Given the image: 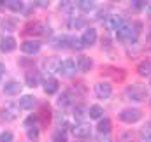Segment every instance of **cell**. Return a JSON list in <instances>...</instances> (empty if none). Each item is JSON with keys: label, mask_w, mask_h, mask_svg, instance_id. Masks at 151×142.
<instances>
[{"label": "cell", "mask_w": 151, "mask_h": 142, "mask_svg": "<svg viewBox=\"0 0 151 142\" xmlns=\"http://www.w3.org/2000/svg\"><path fill=\"white\" fill-rule=\"evenodd\" d=\"M7 7L12 12H21L23 11V2L21 0H7Z\"/></svg>", "instance_id": "7402d4cb"}, {"label": "cell", "mask_w": 151, "mask_h": 142, "mask_svg": "<svg viewBox=\"0 0 151 142\" xmlns=\"http://www.w3.org/2000/svg\"><path fill=\"white\" fill-rule=\"evenodd\" d=\"M19 91H21V84H19V82H16V81H9V82H5V84H4V93H5V95H9V97L19 95Z\"/></svg>", "instance_id": "7c38bea8"}, {"label": "cell", "mask_w": 151, "mask_h": 142, "mask_svg": "<svg viewBox=\"0 0 151 142\" xmlns=\"http://www.w3.org/2000/svg\"><path fill=\"white\" fill-rule=\"evenodd\" d=\"M125 97L132 102H144L146 97H148V88L142 86V84H132V86L127 88Z\"/></svg>", "instance_id": "7a4b0ae2"}, {"label": "cell", "mask_w": 151, "mask_h": 142, "mask_svg": "<svg viewBox=\"0 0 151 142\" xmlns=\"http://www.w3.org/2000/svg\"><path fill=\"white\" fill-rule=\"evenodd\" d=\"M35 104H37V98L32 97V95H23V97L19 98V109H23V110H30V109H34Z\"/></svg>", "instance_id": "5bb4252c"}, {"label": "cell", "mask_w": 151, "mask_h": 142, "mask_svg": "<svg viewBox=\"0 0 151 142\" xmlns=\"http://www.w3.org/2000/svg\"><path fill=\"white\" fill-rule=\"evenodd\" d=\"M28 139L30 141H37L39 139V130L34 126V128H28Z\"/></svg>", "instance_id": "4316f807"}, {"label": "cell", "mask_w": 151, "mask_h": 142, "mask_svg": "<svg viewBox=\"0 0 151 142\" xmlns=\"http://www.w3.org/2000/svg\"><path fill=\"white\" fill-rule=\"evenodd\" d=\"M137 72H139L141 77H150L151 75V60H144V62H141L139 67H137Z\"/></svg>", "instance_id": "d6986e66"}, {"label": "cell", "mask_w": 151, "mask_h": 142, "mask_svg": "<svg viewBox=\"0 0 151 142\" xmlns=\"http://www.w3.org/2000/svg\"><path fill=\"white\" fill-rule=\"evenodd\" d=\"M25 34H28V35H34V34L35 35H47L49 34V27L40 23V21H30L25 27Z\"/></svg>", "instance_id": "277c9868"}, {"label": "cell", "mask_w": 151, "mask_h": 142, "mask_svg": "<svg viewBox=\"0 0 151 142\" xmlns=\"http://www.w3.org/2000/svg\"><path fill=\"white\" fill-rule=\"evenodd\" d=\"M53 142H67V135H65V132L63 130H58V132H55L53 133Z\"/></svg>", "instance_id": "d4e9b609"}, {"label": "cell", "mask_w": 151, "mask_h": 142, "mask_svg": "<svg viewBox=\"0 0 151 142\" xmlns=\"http://www.w3.org/2000/svg\"><path fill=\"white\" fill-rule=\"evenodd\" d=\"M86 25V21L84 19H74V23H72V27L74 28H81V27H84Z\"/></svg>", "instance_id": "f546056e"}, {"label": "cell", "mask_w": 151, "mask_h": 142, "mask_svg": "<svg viewBox=\"0 0 151 142\" xmlns=\"http://www.w3.org/2000/svg\"><path fill=\"white\" fill-rule=\"evenodd\" d=\"M77 7L83 11V12H91L97 9V2L95 0H77Z\"/></svg>", "instance_id": "e0dca14e"}, {"label": "cell", "mask_w": 151, "mask_h": 142, "mask_svg": "<svg viewBox=\"0 0 151 142\" xmlns=\"http://www.w3.org/2000/svg\"><path fill=\"white\" fill-rule=\"evenodd\" d=\"M37 118H39V121H40V125H42V126H47V125H49V121H51V109L44 105L42 109H40V112L37 114Z\"/></svg>", "instance_id": "ac0fdd59"}, {"label": "cell", "mask_w": 151, "mask_h": 142, "mask_svg": "<svg viewBox=\"0 0 151 142\" xmlns=\"http://www.w3.org/2000/svg\"><path fill=\"white\" fill-rule=\"evenodd\" d=\"M77 70V67H76V62L74 60H70V58H67V60H63V62H58V67H56V72L60 74V75H63V77H72Z\"/></svg>", "instance_id": "3957f363"}, {"label": "cell", "mask_w": 151, "mask_h": 142, "mask_svg": "<svg viewBox=\"0 0 151 142\" xmlns=\"http://www.w3.org/2000/svg\"><path fill=\"white\" fill-rule=\"evenodd\" d=\"M130 7H132V11H135V12H141V11L146 9V0H132V2H130Z\"/></svg>", "instance_id": "cb8c5ba5"}, {"label": "cell", "mask_w": 151, "mask_h": 142, "mask_svg": "<svg viewBox=\"0 0 151 142\" xmlns=\"http://www.w3.org/2000/svg\"><path fill=\"white\" fill-rule=\"evenodd\" d=\"M114 2H116V0H114Z\"/></svg>", "instance_id": "e575fe53"}, {"label": "cell", "mask_w": 151, "mask_h": 142, "mask_svg": "<svg viewBox=\"0 0 151 142\" xmlns=\"http://www.w3.org/2000/svg\"><path fill=\"white\" fill-rule=\"evenodd\" d=\"M0 49H2L4 53H12V51L16 49V39L11 37V35L4 37L2 42H0Z\"/></svg>", "instance_id": "4fadbf2b"}, {"label": "cell", "mask_w": 151, "mask_h": 142, "mask_svg": "<svg viewBox=\"0 0 151 142\" xmlns=\"http://www.w3.org/2000/svg\"><path fill=\"white\" fill-rule=\"evenodd\" d=\"M25 82H27V86H30V88H35L39 82H40V75H39V72L28 70L27 74H25Z\"/></svg>", "instance_id": "9a60e30c"}, {"label": "cell", "mask_w": 151, "mask_h": 142, "mask_svg": "<svg viewBox=\"0 0 151 142\" xmlns=\"http://www.w3.org/2000/svg\"><path fill=\"white\" fill-rule=\"evenodd\" d=\"M40 46L42 44L39 40H25V42H21V51L25 55H37L40 51Z\"/></svg>", "instance_id": "9c48e42d"}, {"label": "cell", "mask_w": 151, "mask_h": 142, "mask_svg": "<svg viewBox=\"0 0 151 142\" xmlns=\"http://www.w3.org/2000/svg\"><path fill=\"white\" fill-rule=\"evenodd\" d=\"M76 67H77V70L79 72H90L91 70V67H93V60L90 58V56H79L77 58V63H76Z\"/></svg>", "instance_id": "8fae6325"}, {"label": "cell", "mask_w": 151, "mask_h": 142, "mask_svg": "<svg viewBox=\"0 0 151 142\" xmlns=\"http://www.w3.org/2000/svg\"><path fill=\"white\" fill-rule=\"evenodd\" d=\"M72 133H74L76 139H86V137H90L91 128L88 125H84V123H79V125H76L72 128Z\"/></svg>", "instance_id": "30bf717a"}, {"label": "cell", "mask_w": 151, "mask_h": 142, "mask_svg": "<svg viewBox=\"0 0 151 142\" xmlns=\"http://www.w3.org/2000/svg\"><path fill=\"white\" fill-rule=\"evenodd\" d=\"M141 118H142V112H141L139 109H123V110L119 112V119H121L123 123H128V125L137 123Z\"/></svg>", "instance_id": "5b68a950"}, {"label": "cell", "mask_w": 151, "mask_h": 142, "mask_svg": "<svg viewBox=\"0 0 151 142\" xmlns=\"http://www.w3.org/2000/svg\"><path fill=\"white\" fill-rule=\"evenodd\" d=\"M37 121H39L37 114H35V116H28V118L25 119V126H27V128H34V126L37 125Z\"/></svg>", "instance_id": "484cf974"}, {"label": "cell", "mask_w": 151, "mask_h": 142, "mask_svg": "<svg viewBox=\"0 0 151 142\" xmlns=\"http://www.w3.org/2000/svg\"><path fill=\"white\" fill-rule=\"evenodd\" d=\"M95 95H97L99 98L106 100V98H109V97L113 95V86H111L109 82H97V84H95Z\"/></svg>", "instance_id": "52a82bcc"}, {"label": "cell", "mask_w": 151, "mask_h": 142, "mask_svg": "<svg viewBox=\"0 0 151 142\" xmlns=\"http://www.w3.org/2000/svg\"><path fill=\"white\" fill-rule=\"evenodd\" d=\"M104 116V109L100 105H91L88 109V118L90 119H100Z\"/></svg>", "instance_id": "ffe728a7"}, {"label": "cell", "mask_w": 151, "mask_h": 142, "mask_svg": "<svg viewBox=\"0 0 151 142\" xmlns=\"http://www.w3.org/2000/svg\"><path fill=\"white\" fill-rule=\"evenodd\" d=\"M111 119H107V118H104V119H100L99 121V125H97V130L100 132V133H109L111 132Z\"/></svg>", "instance_id": "44dd1931"}, {"label": "cell", "mask_w": 151, "mask_h": 142, "mask_svg": "<svg viewBox=\"0 0 151 142\" xmlns=\"http://www.w3.org/2000/svg\"><path fill=\"white\" fill-rule=\"evenodd\" d=\"M88 116V109L86 107H83V105H79V107H76L74 109V118L77 119V121H81L83 123V119Z\"/></svg>", "instance_id": "603a6c76"}, {"label": "cell", "mask_w": 151, "mask_h": 142, "mask_svg": "<svg viewBox=\"0 0 151 142\" xmlns=\"http://www.w3.org/2000/svg\"><path fill=\"white\" fill-rule=\"evenodd\" d=\"M0 142H12V133L11 132H2L0 133Z\"/></svg>", "instance_id": "83f0119b"}, {"label": "cell", "mask_w": 151, "mask_h": 142, "mask_svg": "<svg viewBox=\"0 0 151 142\" xmlns=\"http://www.w3.org/2000/svg\"><path fill=\"white\" fill-rule=\"evenodd\" d=\"M141 30H142V25L139 21H134V23H123L118 30H116V39L121 42V44H134L139 35H141Z\"/></svg>", "instance_id": "6da1fadb"}, {"label": "cell", "mask_w": 151, "mask_h": 142, "mask_svg": "<svg viewBox=\"0 0 151 142\" xmlns=\"http://www.w3.org/2000/svg\"><path fill=\"white\" fill-rule=\"evenodd\" d=\"M123 23H125V18L121 14H113V16H107L106 18V28L107 30H114L116 32Z\"/></svg>", "instance_id": "ba28073f"}, {"label": "cell", "mask_w": 151, "mask_h": 142, "mask_svg": "<svg viewBox=\"0 0 151 142\" xmlns=\"http://www.w3.org/2000/svg\"><path fill=\"white\" fill-rule=\"evenodd\" d=\"M58 88H60V84H58V81H56V79L49 77V79H46V81H44V91H46L47 95H55V93L58 91Z\"/></svg>", "instance_id": "2e32d148"}, {"label": "cell", "mask_w": 151, "mask_h": 142, "mask_svg": "<svg viewBox=\"0 0 151 142\" xmlns=\"http://www.w3.org/2000/svg\"><path fill=\"white\" fill-rule=\"evenodd\" d=\"M7 5V0H0V7H5Z\"/></svg>", "instance_id": "1f68e13d"}, {"label": "cell", "mask_w": 151, "mask_h": 142, "mask_svg": "<svg viewBox=\"0 0 151 142\" xmlns=\"http://www.w3.org/2000/svg\"><path fill=\"white\" fill-rule=\"evenodd\" d=\"M97 30L95 28H86L84 32H83V35H81V44H83V47H91V46H95V42H97Z\"/></svg>", "instance_id": "8992f818"}, {"label": "cell", "mask_w": 151, "mask_h": 142, "mask_svg": "<svg viewBox=\"0 0 151 142\" xmlns=\"http://www.w3.org/2000/svg\"><path fill=\"white\" fill-rule=\"evenodd\" d=\"M4 72H5V67H4V63H0V77L4 75Z\"/></svg>", "instance_id": "4dcf8cb0"}, {"label": "cell", "mask_w": 151, "mask_h": 142, "mask_svg": "<svg viewBox=\"0 0 151 142\" xmlns=\"http://www.w3.org/2000/svg\"><path fill=\"white\" fill-rule=\"evenodd\" d=\"M35 4H37V7H42V9H46V7H49L51 0H35Z\"/></svg>", "instance_id": "f1b7e54d"}, {"label": "cell", "mask_w": 151, "mask_h": 142, "mask_svg": "<svg viewBox=\"0 0 151 142\" xmlns=\"http://www.w3.org/2000/svg\"><path fill=\"white\" fill-rule=\"evenodd\" d=\"M148 16H150V19H151V4L148 5Z\"/></svg>", "instance_id": "d6a6232c"}, {"label": "cell", "mask_w": 151, "mask_h": 142, "mask_svg": "<svg viewBox=\"0 0 151 142\" xmlns=\"http://www.w3.org/2000/svg\"><path fill=\"white\" fill-rule=\"evenodd\" d=\"M146 142H151V137H146Z\"/></svg>", "instance_id": "836d02e7"}]
</instances>
